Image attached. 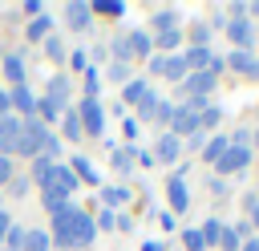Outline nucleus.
<instances>
[{
    "label": "nucleus",
    "mask_w": 259,
    "mask_h": 251,
    "mask_svg": "<svg viewBox=\"0 0 259 251\" xmlns=\"http://www.w3.org/2000/svg\"><path fill=\"white\" fill-rule=\"evenodd\" d=\"M4 73H8L12 85H24V61H20V53H8L4 57Z\"/></svg>",
    "instance_id": "a211bd4d"
},
{
    "label": "nucleus",
    "mask_w": 259,
    "mask_h": 251,
    "mask_svg": "<svg viewBox=\"0 0 259 251\" xmlns=\"http://www.w3.org/2000/svg\"><path fill=\"white\" fill-rule=\"evenodd\" d=\"M8 117V93H0V121Z\"/></svg>",
    "instance_id": "3c124183"
},
{
    "label": "nucleus",
    "mask_w": 259,
    "mask_h": 251,
    "mask_svg": "<svg viewBox=\"0 0 259 251\" xmlns=\"http://www.w3.org/2000/svg\"><path fill=\"white\" fill-rule=\"evenodd\" d=\"M227 65H231L235 73H243V77H259V57H255L251 49H235V53H227Z\"/></svg>",
    "instance_id": "9d476101"
},
{
    "label": "nucleus",
    "mask_w": 259,
    "mask_h": 251,
    "mask_svg": "<svg viewBox=\"0 0 259 251\" xmlns=\"http://www.w3.org/2000/svg\"><path fill=\"white\" fill-rule=\"evenodd\" d=\"M49 174H53V162H49V158H36V166H32V178L45 186V182H49Z\"/></svg>",
    "instance_id": "473e14b6"
},
{
    "label": "nucleus",
    "mask_w": 259,
    "mask_h": 251,
    "mask_svg": "<svg viewBox=\"0 0 259 251\" xmlns=\"http://www.w3.org/2000/svg\"><path fill=\"white\" fill-rule=\"evenodd\" d=\"M113 57H117V65H125V61H130V45H125V36H117V40H113Z\"/></svg>",
    "instance_id": "4c0bfd02"
},
{
    "label": "nucleus",
    "mask_w": 259,
    "mask_h": 251,
    "mask_svg": "<svg viewBox=\"0 0 259 251\" xmlns=\"http://www.w3.org/2000/svg\"><path fill=\"white\" fill-rule=\"evenodd\" d=\"M178 40H182V32H178V28H170V32H158V49H166V53H170V49H178Z\"/></svg>",
    "instance_id": "7c9ffc66"
},
{
    "label": "nucleus",
    "mask_w": 259,
    "mask_h": 251,
    "mask_svg": "<svg viewBox=\"0 0 259 251\" xmlns=\"http://www.w3.org/2000/svg\"><path fill=\"white\" fill-rule=\"evenodd\" d=\"M170 117H174V105H170V101H158V113H154V121H166V126H170Z\"/></svg>",
    "instance_id": "58836bf2"
},
{
    "label": "nucleus",
    "mask_w": 259,
    "mask_h": 251,
    "mask_svg": "<svg viewBox=\"0 0 259 251\" xmlns=\"http://www.w3.org/2000/svg\"><path fill=\"white\" fill-rule=\"evenodd\" d=\"M125 45H130V57H146V53L154 49V40H150V32H142V28H134V32L125 36Z\"/></svg>",
    "instance_id": "dca6fc26"
},
{
    "label": "nucleus",
    "mask_w": 259,
    "mask_h": 251,
    "mask_svg": "<svg viewBox=\"0 0 259 251\" xmlns=\"http://www.w3.org/2000/svg\"><path fill=\"white\" fill-rule=\"evenodd\" d=\"M28 36H32V40H45V36H53V20H49V16L40 12V16H36V20L28 24Z\"/></svg>",
    "instance_id": "412c9836"
},
{
    "label": "nucleus",
    "mask_w": 259,
    "mask_h": 251,
    "mask_svg": "<svg viewBox=\"0 0 259 251\" xmlns=\"http://www.w3.org/2000/svg\"><path fill=\"white\" fill-rule=\"evenodd\" d=\"M73 190H77V174H73L69 166H53V174H49V182H45V194L69 198Z\"/></svg>",
    "instance_id": "7ed1b4c3"
},
{
    "label": "nucleus",
    "mask_w": 259,
    "mask_h": 251,
    "mask_svg": "<svg viewBox=\"0 0 259 251\" xmlns=\"http://www.w3.org/2000/svg\"><path fill=\"white\" fill-rule=\"evenodd\" d=\"M97 239V223L85 215V211H77L73 215V247H89Z\"/></svg>",
    "instance_id": "1a4fd4ad"
},
{
    "label": "nucleus",
    "mask_w": 259,
    "mask_h": 251,
    "mask_svg": "<svg viewBox=\"0 0 259 251\" xmlns=\"http://www.w3.org/2000/svg\"><path fill=\"white\" fill-rule=\"evenodd\" d=\"M113 166H117V170H130V166H134V154H125V150H113Z\"/></svg>",
    "instance_id": "ea45409f"
},
{
    "label": "nucleus",
    "mask_w": 259,
    "mask_h": 251,
    "mask_svg": "<svg viewBox=\"0 0 259 251\" xmlns=\"http://www.w3.org/2000/svg\"><path fill=\"white\" fill-rule=\"evenodd\" d=\"M239 243H243V239L235 235V227H223V239H219V247H223V251H239Z\"/></svg>",
    "instance_id": "72a5a7b5"
},
{
    "label": "nucleus",
    "mask_w": 259,
    "mask_h": 251,
    "mask_svg": "<svg viewBox=\"0 0 259 251\" xmlns=\"http://www.w3.org/2000/svg\"><path fill=\"white\" fill-rule=\"evenodd\" d=\"M182 247H186V251H206V243H202V235H198L194 227L182 231Z\"/></svg>",
    "instance_id": "c756f323"
},
{
    "label": "nucleus",
    "mask_w": 259,
    "mask_h": 251,
    "mask_svg": "<svg viewBox=\"0 0 259 251\" xmlns=\"http://www.w3.org/2000/svg\"><path fill=\"white\" fill-rule=\"evenodd\" d=\"M166 198H170V206H174L178 215L186 211V202H190V198H186V178H182V174H174V178L166 182Z\"/></svg>",
    "instance_id": "4468645a"
},
{
    "label": "nucleus",
    "mask_w": 259,
    "mask_h": 251,
    "mask_svg": "<svg viewBox=\"0 0 259 251\" xmlns=\"http://www.w3.org/2000/svg\"><path fill=\"white\" fill-rule=\"evenodd\" d=\"M45 53H49L53 61H61V57H65V45H61V36H45Z\"/></svg>",
    "instance_id": "f704fd0d"
},
{
    "label": "nucleus",
    "mask_w": 259,
    "mask_h": 251,
    "mask_svg": "<svg viewBox=\"0 0 259 251\" xmlns=\"http://www.w3.org/2000/svg\"><path fill=\"white\" fill-rule=\"evenodd\" d=\"M45 101H49V105H57V109H65V101H69V77H53V81H49Z\"/></svg>",
    "instance_id": "2eb2a0df"
},
{
    "label": "nucleus",
    "mask_w": 259,
    "mask_h": 251,
    "mask_svg": "<svg viewBox=\"0 0 259 251\" xmlns=\"http://www.w3.org/2000/svg\"><path fill=\"white\" fill-rule=\"evenodd\" d=\"M247 162H251V146H235V142H231L227 154L214 162V170H219V178H223V174H239Z\"/></svg>",
    "instance_id": "f03ea898"
},
{
    "label": "nucleus",
    "mask_w": 259,
    "mask_h": 251,
    "mask_svg": "<svg viewBox=\"0 0 259 251\" xmlns=\"http://www.w3.org/2000/svg\"><path fill=\"white\" fill-rule=\"evenodd\" d=\"M239 251H259V235H255V239H243V243H239Z\"/></svg>",
    "instance_id": "09e8293b"
},
{
    "label": "nucleus",
    "mask_w": 259,
    "mask_h": 251,
    "mask_svg": "<svg viewBox=\"0 0 259 251\" xmlns=\"http://www.w3.org/2000/svg\"><path fill=\"white\" fill-rule=\"evenodd\" d=\"M219 117H223V109H219V105H206V109L198 113V130H214Z\"/></svg>",
    "instance_id": "a878e982"
},
{
    "label": "nucleus",
    "mask_w": 259,
    "mask_h": 251,
    "mask_svg": "<svg viewBox=\"0 0 259 251\" xmlns=\"http://www.w3.org/2000/svg\"><path fill=\"white\" fill-rule=\"evenodd\" d=\"M255 142H259V130H255Z\"/></svg>",
    "instance_id": "6e6d98bb"
},
{
    "label": "nucleus",
    "mask_w": 259,
    "mask_h": 251,
    "mask_svg": "<svg viewBox=\"0 0 259 251\" xmlns=\"http://www.w3.org/2000/svg\"><path fill=\"white\" fill-rule=\"evenodd\" d=\"M206 36H210V28H206V24H194V28H190V40H194V49H206Z\"/></svg>",
    "instance_id": "e433bc0d"
},
{
    "label": "nucleus",
    "mask_w": 259,
    "mask_h": 251,
    "mask_svg": "<svg viewBox=\"0 0 259 251\" xmlns=\"http://www.w3.org/2000/svg\"><path fill=\"white\" fill-rule=\"evenodd\" d=\"M146 93H150V89H146V81H130V85H125V101H130V105H138Z\"/></svg>",
    "instance_id": "c85d7f7f"
},
{
    "label": "nucleus",
    "mask_w": 259,
    "mask_h": 251,
    "mask_svg": "<svg viewBox=\"0 0 259 251\" xmlns=\"http://www.w3.org/2000/svg\"><path fill=\"white\" fill-rule=\"evenodd\" d=\"M65 138H81V117H77V109L65 113Z\"/></svg>",
    "instance_id": "2f4dec72"
},
{
    "label": "nucleus",
    "mask_w": 259,
    "mask_h": 251,
    "mask_svg": "<svg viewBox=\"0 0 259 251\" xmlns=\"http://www.w3.org/2000/svg\"><path fill=\"white\" fill-rule=\"evenodd\" d=\"M45 142H49V126H45L40 117H24V130H20L16 154H24V158H40Z\"/></svg>",
    "instance_id": "f257e3e1"
},
{
    "label": "nucleus",
    "mask_w": 259,
    "mask_h": 251,
    "mask_svg": "<svg viewBox=\"0 0 259 251\" xmlns=\"http://www.w3.org/2000/svg\"><path fill=\"white\" fill-rule=\"evenodd\" d=\"M69 170H73L77 178H85V182H97V170H93L85 158H73V166H69Z\"/></svg>",
    "instance_id": "cd10ccee"
},
{
    "label": "nucleus",
    "mask_w": 259,
    "mask_h": 251,
    "mask_svg": "<svg viewBox=\"0 0 259 251\" xmlns=\"http://www.w3.org/2000/svg\"><path fill=\"white\" fill-rule=\"evenodd\" d=\"M77 117H81V130H85V134H101V130H105V113H101L97 97H85L81 109H77Z\"/></svg>",
    "instance_id": "39448f33"
},
{
    "label": "nucleus",
    "mask_w": 259,
    "mask_h": 251,
    "mask_svg": "<svg viewBox=\"0 0 259 251\" xmlns=\"http://www.w3.org/2000/svg\"><path fill=\"white\" fill-rule=\"evenodd\" d=\"M36 113H40V121H45V117L53 121V117H57L61 109H57V105H49V101H36Z\"/></svg>",
    "instance_id": "79ce46f5"
},
{
    "label": "nucleus",
    "mask_w": 259,
    "mask_h": 251,
    "mask_svg": "<svg viewBox=\"0 0 259 251\" xmlns=\"http://www.w3.org/2000/svg\"><path fill=\"white\" fill-rule=\"evenodd\" d=\"M65 16H69V24H73V28H85V24H89V16H93V8H89V4H81V0H73V4L65 8Z\"/></svg>",
    "instance_id": "f3484780"
},
{
    "label": "nucleus",
    "mask_w": 259,
    "mask_h": 251,
    "mask_svg": "<svg viewBox=\"0 0 259 251\" xmlns=\"http://www.w3.org/2000/svg\"><path fill=\"white\" fill-rule=\"evenodd\" d=\"M8 190H12L16 198H20V194H28V178H16V174H12V182H8Z\"/></svg>",
    "instance_id": "37998d69"
},
{
    "label": "nucleus",
    "mask_w": 259,
    "mask_h": 251,
    "mask_svg": "<svg viewBox=\"0 0 259 251\" xmlns=\"http://www.w3.org/2000/svg\"><path fill=\"white\" fill-rule=\"evenodd\" d=\"M20 130H24V117H4L0 121V158L16 154V142H20Z\"/></svg>",
    "instance_id": "0eeeda50"
},
{
    "label": "nucleus",
    "mask_w": 259,
    "mask_h": 251,
    "mask_svg": "<svg viewBox=\"0 0 259 251\" xmlns=\"http://www.w3.org/2000/svg\"><path fill=\"white\" fill-rule=\"evenodd\" d=\"M186 146H190V150H198V154H202V146H206V138H202V130H198V134H190V138H186Z\"/></svg>",
    "instance_id": "c03bdc74"
},
{
    "label": "nucleus",
    "mask_w": 259,
    "mask_h": 251,
    "mask_svg": "<svg viewBox=\"0 0 259 251\" xmlns=\"http://www.w3.org/2000/svg\"><path fill=\"white\" fill-rule=\"evenodd\" d=\"M8 105H16V113H20V117H32V113H36V97H32L24 85H16V89L8 93Z\"/></svg>",
    "instance_id": "ddd939ff"
},
{
    "label": "nucleus",
    "mask_w": 259,
    "mask_h": 251,
    "mask_svg": "<svg viewBox=\"0 0 259 251\" xmlns=\"http://www.w3.org/2000/svg\"><path fill=\"white\" fill-rule=\"evenodd\" d=\"M154 113H158V97H154V93H146V97L138 101V117H146V121H154Z\"/></svg>",
    "instance_id": "bb28decb"
},
{
    "label": "nucleus",
    "mask_w": 259,
    "mask_h": 251,
    "mask_svg": "<svg viewBox=\"0 0 259 251\" xmlns=\"http://www.w3.org/2000/svg\"><path fill=\"white\" fill-rule=\"evenodd\" d=\"M178 154H182V138H174V134H162L158 138V146H154V162H178Z\"/></svg>",
    "instance_id": "9b49d317"
},
{
    "label": "nucleus",
    "mask_w": 259,
    "mask_h": 251,
    "mask_svg": "<svg viewBox=\"0 0 259 251\" xmlns=\"http://www.w3.org/2000/svg\"><path fill=\"white\" fill-rule=\"evenodd\" d=\"M73 215H77L73 202L53 215V243H57V247H73Z\"/></svg>",
    "instance_id": "20e7f679"
},
{
    "label": "nucleus",
    "mask_w": 259,
    "mask_h": 251,
    "mask_svg": "<svg viewBox=\"0 0 259 251\" xmlns=\"http://www.w3.org/2000/svg\"><path fill=\"white\" fill-rule=\"evenodd\" d=\"M4 243H8V251H20V247H24V231H20V227H8Z\"/></svg>",
    "instance_id": "c9c22d12"
},
{
    "label": "nucleus",
    "mask_w": 259,
    "mask_h": 251,
    "mask_svg": "<svg viewBox=\"0 0 259 251\" xmlns=\"http://www.w3.org/2000/svg\"><path fill=\"white\" fill-rule=\"evenodd\" d=\"M158 73H162V77H170V81H186V73H190V69H186V61L174 53V57H158Z\"/></svg>",
    "instance_id": "f8f14e48"
},
{
    "label": "nucleus",
    "mask_w": 259,
    "mask_h": 251,
    "mask_svg": "<svg viewBox=\"0 0 259 251\" xmlns=\"http://www.w3.org/2000/svg\"><path fill=\"white\" fill-rule=\"evenodd\" d=\"M170 28H178V12H170V8H162V12L154 16V32H170Z\"/></svg>",
    "instance_id": "b1692460"
},
{
    "label": "nucleus",
    "mask_w": 259,
    "mask_h": 251,
    "mask_svg": "<svg viewBox=\"0 0 259 251\" xmlns=\"http://www.w3.org/2000/svg\"><path fill=\"white\" fill-rule=\"evenodd\" d=\"M223 28H227V36L235 40V49H251V45H255V28H251V20H247V16L223 20Z\"/></svg>",
    "instance_id": "423d86ee"
},
{
    "label": "nucleus",
    "mask_w": 259,
    "mask_h": 251,
    "mask_svg": "<svg viewBox=\"0 0 259 251\" xmlns=\"http://www.w3.org/2000/svg\"><path fill=\"white\" fill-rule=\"evenodd\" d=\"M247 16H259V0H255V4H247Z\"/></svg>",
    "instance_id": "5fc2aeb1"
},
{
    "label": "nucleus",
    "mask_w": 259,
    "mask_h": 251,
    "mask_svg": "<svg viewBox=\"0 0 259 251\" xmlns=\"http://www.w3.org/2000/svg\"><path fill=\"white\" fill-rule=\"evenodd\" d=\"M198 235H202V243H206V247H219V239H223V223H219V219H206Z\"/></svg>",
    "instance_id": "aec40b11"
},
{
    "label": "nucleus",
    "mask_w": 259,
    "mask_h": 251,
    "mask_svg": "<svg viewBox=\"0 0 259 251\" xmlns=\"http://www.w3.org/2000/svg\"><path fill=\"white\" fill-rule=\"evenodd\" d=\"M8 227H12V219H8L4 211H0V243H4V235H8Z\"/></svg>",
    "instance_id": "8fccbe9b"
},
{
    "label": "nucleus",
    "mask_w": 259,
    "mask_h": 251,
    "mask_svg": "<svg viewBox=\"0 0 259 251\" xmlns=\"http://www.w3.org/2000/svg\"><path fill=\"white\" fill-rule=\"evenodd\" d=\"M109 77H113V81H125V65L113 61V65H109Z\"/></svg>",
    "instance_id": "49530a36"
},
{
    "label": "nucleus",
    "mask_w": 259,
    "mask_h": 251,
    "mask_svg": "<svg viewBox=\"0 0 259 251\" xmlns=\"http://www.w3.org/2000/svg\"><path fill=\"white\" fill-rule=\"evenodd\" d=\"M97 89H101V85H97V73L89 69V73H85V97H97Z\"/></svg>",
    "instance_id": "a19ab883"
},
{
    "label": "nucleus",
    "mask_w": 259,
    "mask_h": 251,
    "mask_svg": "<svg viewBox=\"0 0 259 251\" xmlns=\"http://www.w3.org/2000/svg\"><path fill=\"white\" fill-rule=\"evenodd\" d=\"M89 8H93L97 16H121V12H125L121 0H97V4H89Z\"/></svg>",
    "instance_id": "5701e85b"
},
{
    "label": "nucleus",
    "mask_w": 259,
    "mask_h": 251,
    "mask_svg": "<svg viewBox=\"0 0 259 251\" xmlns=\"http://www.w3.org/2000/svg\"><path fill=\"white\" fill-rule=\"evenodd\" d=\"M247 215H251V227H259V202H255V206H251Z\"/></svg>",
    "instance_id": "603ef678"
},
{
    "label": "nucleus",
    "mask_w": 259,
    "mask_h": 251,
    "mask_svg": "<svg viewBox=\"0 0 259 251\" xmlns=\"http://www.w3.org/2000/svg\"><path fill=\"white\" fill-rule=\"evenodd\" d=\"M210 89H214V73H210V69L186 73V81H182V93H186V97H206Z\"/></svg>",
    "instance_id": "6e6552de"
},
{
    "label": "nucleus",
    "mask_w": 259,
    "mask_h": 251,
    "mask_svg": "<svg viewBox=\"0 0 259 251\" xmlns=\"http://www.w3.org/2000/svg\"><path fill=\"white\" fill-rule=\"evenodd\" d=\"M125 198H130V190H125V186H105V190H101V202H105L109 211H113V206H121Z\"/></svg>",
    "instance_id": "4be33fe9"
},
{
    "label": "nucleus",
    "mask_w": 259,
    "mask_h": 251,
    "mask_svg": "<svg viewBox=\"0 0 259 251\" xmlns=\"http://www.w3.org/2000/svg\"><path fill=\"white\" fill-rule=\"evenodd\" d=\"M113 223H117V219H113V211H101V219H97V227H105V231H109Z\"/></svg>",
    "instance_id": "de8ad7c7"
},
{
    "label": "nucleus",
    "mask_w": 259,
    "mask_h": 251,
    "mask_svg": "<svg viewBox=\"0 0 259 251\" xmlns=\"http://www.w3.org/2000/svg\"><path fill=\"white\" fill-rule=\"evenodd\" d=\"M227 146H231V142H227L223 134H219V138H210V142L202 146V162H210V166H214V162H219V158L227 154Z\"/></svg>",
    "instance_id": "6ab92c4d"
},
{
    "label": "nucleus",
    "mask_w": 259,
    "mask_h": 251,
    "mask_svg": "<svg viewBox=\"0 0 259 251\" xmlns=\"http://www.w3.org/2000/svg\"><path fill=\"white\" fill-rule=\"evenodd\" d=\"M0 182H12V162L0 158Z\"/></svg>",
    "instance_id": "a18cd8bd"
},
{
    "label": "nucleus",
    "mask_w": 259,
    "mask_h": 251,
    "mask_svg": "<svg viewBox=\"0 0 259 251\" xmlns=\"http://www.w3.org/2000/svg\"><path fill=\"white\" fill-rule=\"evenodd\" d=\"M146 251H166V247H162L158 239H150V243H146Z\"/></svg>",
    "instance_id": "864d4df0"
},
{
    "label": "nucleus",
    "mask_w": 259,
    "mask_h": 251,
    "mask_svg": "<svg viewBox=\"0 0 259 251\" xmlns=\"http://www.w3.org/2000/svg\"><path fill=\"white\" fill-rule=\"evenodd\" d=\"M4 251H8V247H4Z\"/></svg>",
    "instance_id": "4d7b16f0"
},
{
    "label": "nucleus",
    "mask_w": 259,
    "mask_h": 251,
    "mask_svg": "<svg viewBox=\"0 0 259 251\" xmlns=\"http://www.w3.org/2000/svg\"><path fill=\"white\" fill-rule=\"evenodd\" d=\"M24 251H49V235L45 231H24Z\"/></svg>",
    "instance_id": "393cba45"
}]
</instances>
